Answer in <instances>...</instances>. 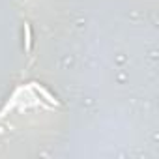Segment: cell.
<instances>
[{
	"label": "cell",
	"instance_id": "obj_1",
	"mask_svg": "<svg viewBox=\"0 0 159 159\" xmlns=\"http://www.w3.org/2000/svg\"><path fill=\"white\" fill-rule=\"evenodd\" d=\"M32 49V30H30V25L25 23V51L30 52Z\"/></svg>",
	"mask_w": 159,
	"mask_h": 159
},
{
	"label": "cell",
	"instance_id": "obj_2",
	"mask_svg": "<svg viewBox=\"0 0 159 159\" xmlns=\"http://www.w3.org/2000/svg\"><path fill=\"white\" fill-rule=\"evenodd\" d=\"M34 88H36V90H38V92H39V94H41V96H43V98H45V99L51 103V105H58V101H56V99H54V98H52V96H51V94H49V92L43 88V86H39V84H34Z\"/></svg>",
	"mask_w": 159,
	"mask_h": 159
}]
</instances>
